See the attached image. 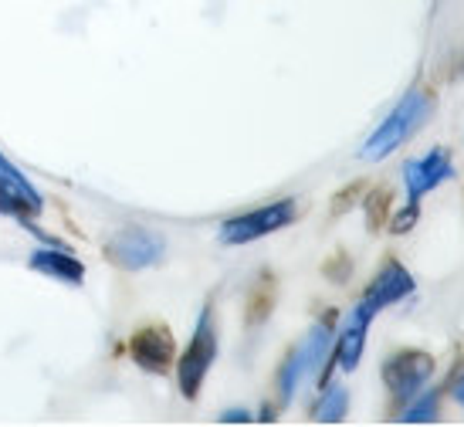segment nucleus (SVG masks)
Instances as JSON below:
<instances>
[{
    "label": "nucleus",
    "instance_id": "obj_1",
    "mask_svg": "<svg viewBox=\"0 0 464 427\" xmlns=\"http://www.w3.org/2000/svg\"><path fill=\"white\" fill-rule=\"evenodd\" d=\"M430 109H434V99H430L424 89H417V85H413V89L397 102V109H393V112L376 126L373 136L362 142L360 160H366V163H380V160H387L393 150H400L403 142L411 140L413 132L424 126L427 116H430Z\"/></svg>",
    "mask_w": 464,
    "mask_h": 427
},
{
    "label": "nucleus",
    "instance_id": "obj_2",
    "mask_svg": "<svg viewBox=\"0 0 464 427\" xmlns=\"http://www.w3.org/2000/svg\"><path fill=\"white\" fill-rule=\"evenodd\" d=\"M218 360V325H214V306H204L200 319H197L194 339L183 350L180 363H177V380H180V393L187 401L200 397L210 366Z\"/></svg>",
    "mask_w": 464,
    "mask_h": 427
},
{
    "label": "nucleus",
    "instance_id": "obj_3",
    "mask_svg": "<svg viewBox=\"0 0 464 427\" xmlns=\"http://www.w3.org/2000/svg\"><path fill=\"white\" fill-rule=\"evenodd\" d=\"M438 363L424 350H397L383 360V383L390 390L393 411H403L407 403L427 387V380L434 376Z\"/></svg>",
    "mask_w": 464,
    "mask_h": 427
},
{
    "label": "nucleus",
    "instance_id": "obj_4",
    "mask_svg": "<svg viewBox=\"0 0 464 427\" xmlns=\"http://www.w3.org/2000/svg\"><path fill=\"white\" fill-rule=\"evenodd\" d=\"M298 218V200L295 197H282L268 208L247 210V214H237V218L224 220L220 224V245H251L258 238H268V234L282 231L288 224H295Z\"/></svg>",
    "mask_w": 464,
    "mask_h": 427
},
{
    "label": "nucleus",
    "instance_id": "obj_5",
    "mask_svg": "<svg viewBox=\"0 0 464 427\" xmlns=\"http://www.w3.org/2000/svg\"><path fill=\"white\" fill-rule=\"evenodd\" d=\"M163 251H167L163 234L140 228V224L119 228L105 241V258L112 261L116 268H122V272H142V268H150V265H156V261L163 258Z\"/></svg>",
    "mask_w": 464,
    "mask_h": 427
},
{
    "label": "nucleus",
    "instance_id": "obj_6",
    "mask_svg": "<svg viewBox=\"0 0 464 427\" xmlns=\"http://www.w3.org/2000/svg\"><path fill=\"white\" fill-rule=\"evenodd\" d=\"M413 288H417V282H413V275L400 265L397 258H387L383 265H380V272L373 275V282H370V288H366V296L360 298V306H356V319H362V323H373V315L380 309H387V306H397V302H403L407 296H413Z\"/></svg>",
    "mask_w": 464,
    "mask_h": 427
},
{
    "label": "nucleus",
    "instance_id": "obj_7",
    "mask_svg": "<svg viewBox=\"0 0 464 427\" xmlns=\"http://www.w3.org/2000/svg\"><path fill=\"white\" fill-rule=\"evenodd\" d=\"M130 356L146 374H156V376L169 374V366L177 360V339L169 333V325L163 323L140 325L130 336Z\"/></svg>",
    "mask_w": 464,
    "mask_h": 427
},
{
    "label": "nucleus",
    "instance_id": "obj_8",
    "mask_svg": "<svg viewBox=\"0 0 464 427\" xmlns=\"http://www.w3.org/2000/svg\"><path fill=\"white\" fill-rule=\"evenodd\" d=\"M41 208H44V200L31 187V180L14 167L7 156L0 153V210L27 224L31 218H38Z\"/></svg>",
    "mask_w": 464,
    "mask_h": 427
},
{
    "label": "nucleus",
    "instance_id": "obj_9",
    "mask_svg": "<svg viewBox=\"0 0 464 427\" xmlns=\"http://www.w3.org/2000/svg\"><path fill=\"white\" fill-rule=\"evenodd\" d=\"M454 177V163H451V150H430L420 160H411L403 167V183H407V197L411 200H420L430 190H438L444 180Z\"/></svg>",
    "mask_w": 464,
    "mask_h": 427
},
{
    "label": "nucleus",
    "instance_id": "obj_10",
    "mask_svg": "<svg viewBox=\"0 0 464 427\" xmlns=\"http://www.w3.org/2000/svg\"><path fill=\"white\" fill-rule=\"evenodd\" d=\"M27 265H31V272L48 275V278H54V282L62 285H82V278H85V265L68 247L54 245V241L48 247H38Z\"/></svg>",
    "mask_w": 464,
    "mask_h": 427
},
{
    "label": "nucleus",
    "instance_id": "obj_11",
    "mask_svg": "<svg viewBox=\"0 0 464 427\" xmlns=\"http://www.w3.org/2000/svg\"><path fill=\"white\" fill-rule=\"evenodd\" d=\"M366 329H370V323H362V319H356V315H349V323L343 325V333L335 336L333 356L346 374H353V370L360 366L362 350H366Z\"/></svg>",
    "mask_w": 464,
    "mask_h": 427
},
{
    "label": "nucleus",
    "instance_id": "obj_12",
    "mask_svg": "<svg viewBox=\"0 0 464 427\" xmlns=\"http://www.w3.org/2000/svg\"><path fill=\"white\" fill-rule=\"evenodd\" d=\"M275 296H278V285H275V275L265 272L255 282V288H251V296H247V312L245 319L247 325H261L265 319L271 315V309H275Z\"/></svg>",
    "mask_w": 464,
    "mask_h": 427
},
{
    "label": "nucleus",
    "instance_id": "obj_13",
    "mask_svg": "<svg viewBox=\"0 0 464 427\" xmlns=\"http://www.w3.org/2000/svg\"><path fill=\"white\" fill-rule=\"evenodd\" d=\"M309 374V356L305 350L298 346V350L288 353V360L282 363V370H278V403L288 407L292 397H295V387L302 383V376Z\"/></svg>",
    "mask_w": 464,
    "mask_h": 427
},
{
    "label": "nucleus",
    "instance_id": "obj_14",
    "mask_svg": "<svg viewBox=\"0 0 464 427\" xmlns=\"http://www.w3.org/2000/svg\"><path fill=\"white\" fill-rule=\"evenodd\" d=\"M362 210H366V224H370V231L380 234L387 228L390 214H393V190L390 187H373L370 194H362Z\"/></svg>",
    "mask_w": 464,
    "mask_h": 427
},
{
    "label": "nucleus",
    "instance_id": "obj_15",
    "mask_svg": "<svg viewBox=\"0 0 464 427\" xmlns=\"http://www.w3.org/2000/svg\"><path fill=\"white\" fill-rule=\"evenodd\" d=\"M315 421L319 424H343L349 414V390L346 387H323V401L315 403Z\"/></svg>",
    "mask_w": 464,
    "mask_h": 427
},
{
    "label": "nucleus",
    "instance_id": "obj_16",
    "mask_svg": "<svg viewBox=\"0 0 464 427\" xmlns=\"http://www.w3.org/2000/svg\"><path fill=\"white\" fill-rule=\"evenodd\" d=\"M438 403H440V390H427V393H417L407 407H403V424H434L438 421Z\"/></svg>",
    "mask_w": 464,
    "mask_h": 427
},
{
    "label": "nucleus",
    "instance_id": "obj_17",
    "mask_svg": "<svg viewBox=\"0 0 464 427\" xmlns=\"http://www.w3.org/2000/svg\"><path fill=\"white\" fill-rule=\"evenodd\" d=\"M417 220H420V200H407L397 214H390V234H411L417 228Z\"/></svg>",
    "mask_w": 464,
    "mask_h": 427
},
{
    "label": "nucleus",
    "instance_id": "obj_18",
    "mask_svg": "<svg viewBox=\"0 0 464 427\" xmlns=\"http://www.w3.org/2000/svg\"><path fill=\"white\" fill-rule=\"evenodd\" d=\"M362 194H366V183L362 180H353L349 187H343V190L333 197V218H343L346 210L356 208V204L362 200Z\"/></svg>",
    "mask_w": 464,
    "mask_h": 427
},
{
    "label": "nucleus",
    "instance_id": "obj_19",
    "mask_svg": "<svg viewBox=\"0 0 464 427\" xmlns=\"http://www.w3.org/2000/svg\"><path fill=\"white\" fill-rule=\"evenodd\" d=\"M323 275L329 278V282H335V285H346L349 275H353V261H349L346 251H335L333 258L323 265Z\"/></svg>",
    "mask_w": 464,
    "mask_h": 427
},
{
    "label": "nucleus",
    "instance_id": "obj_20",
    "mask_svg": "<svg viewBox=\"0 0 464 427\" xmlns=\"http://www.w3.org/2000/svg\"><path fill=\"white\" fill-rule=\"evenodd\" d=\"M218 421H220V424H251L255 417L247 414V411H224Z\"/></svg>",
    "mask_w": 464,
    "mask_h": 427
},
{
    "label": "nucleus",
    "instance_id": "obj_21",
    "mask_svg": "<svg viewBox=\"0 0 464 427\" xmlns=\"http://www.w3.org/2000/svg\"><path fill=\"white\" fill-rule=\"evenodd\" d=\"M451 393H454V397H458V403H461V407H464V380H461V383H454Z\"/></svg>",
    "mask_w": 464,
    "mask_h": 427
}]
</instances>
